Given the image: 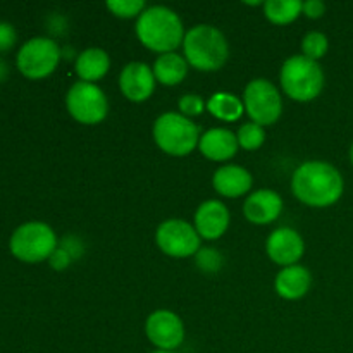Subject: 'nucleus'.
I'll use <instances>...</instances> for the list:
<instances>
[{
  "label": "nucleus",
  "mask_w": 353,
  "mask_h": 353,
  "mask_svg": "<svg viewBox=\"0 0 353 353\" xmlns=\"http://www.w3.org/2000/svg\"><path fill=\"white\" fill-rule=\"evenodd\" d=\"M145 334L147 340L155 347V350L174 352L185 341V324L181 317L172 310H155L145 321Z\"/></svg>",
  "instance_id": "obj_11"
},
{
  "label": "nucleus",
  "mask_w": 353,
  "mask_h": 353,
  "mask_svg": "<svg viewBox=\"0 0 353 353\" xmlns=\"http://www.w3.org/2000/svg\"><path fill=\"white\" fill-rule=\"evenodd\" d=\"M330 50V38L321 31H309L302 38V55L310 61L319 62Z\"/></svg>",
  "instance_id": "obj_24"
},
{
  "label": "nucleus",
  "mask_w": 353,
  "mask_h": 353,
  "mask_svg": "<svg viewBox=\"0 0 353 353\" xmlns=\"http://www.w3.org/2000/svg\"><path fill=\"white\" fill-rule=\"evenodd\" d=\"M265 252L274 264L288 268V265H295L302 261L303 254H305V241H303L302 234L293 228H276L268 236Z\"/></svg>",
  "instance_id": "obj_12"
},
{
  "label": "nucleus",
  "mask_w": 353,
  "mask_h": 353,
  "mask_svg": "<svg viewBox=\"0 0 353 353\" xmlns=\"http://www.w3.org/2000/svg\"><path fill=\"white\" fill-rule=\"evenodd\" d=\"M17 33L12 24L0 23V52H7L16 45Z\"/></svg>",
  "instance_id": "obj_29"
},
{
  "label": "nucleus",
  "mask_w": 353,
  "mask_h": 353,
  "mask_svg": "<svg viewBox=\"0 0 353 353\" xmlns=\"http://www.w3.org/2000/svg\"><path fill=\"white\" fill-rule=\"evenodd\" d=\"M178 112L183 114L188 119L202 116L207 110V102L199 95V93H186L179 99L178 102Z\"/></svg>",
  "instance_id": "obj_27"
},
{
  "label": "nucleus",
  "mask_w": 353,
  "mask_h": 353,
  "mask_svg": "<svg viewBox=\"0 0 353 353\" xmlns=\"http://www.w3.org/2000/svg\"><path fill=\"white\" fill-rule=\"evenodd\" d=\"M212 186L216 193L224 199H240L250 193L254 186V176L243 165L224 164L214 171Z\"/></svg>",
  "instance_id": "obj_16"
},
{
  "label": "nucleus",
  "mask_w": 353,
  "mask_h": 353,
  "mask_svg": "<svg viewBox=\"0 0 353 353\" xmlns=\"http://www.w3.org/2000/svg\"><path fill=\"white\" fill-rule=\"evenodd\" d=\"M312 286V272L302 264L283 268L274 278V292L288 302L303 299Z\"/></svg>",
  "instance_id": "obj_18"
},
{
  "label": "nucleus",
  "mask_w": 353,
  "mask_h": 353,
  "mask_svg": "<svg viewBox=\"0 0 353 353\" xmlns=\"http://www.w3.org/2000/svg\"><path fill=\"white\" fill-rule=\"evenodd\" d=\"M231 223L230 209L221 200L210 199L200 203L193 216V226L202 240L216 241L226 234Z\"/></svg>",
  "instance_id": "obj_14"
},
{
  "label": "nucleus",
  "mask_w": 353,
  "mask_h": 353,
  "mask_svg": "<svg viewBox=\"0 0 353 353\" xmlns=\"http://www.w3.org/2000/svg\"><path fill=\"white\" fill-rule=\"evenodd\" d=\"M157 79L148 64L133 61L124 65L119 72V90L126 100L133 103L147 102L155 92Z\"/></svg>",
  "instance_id": "obj_13"
},
{
  "label": "nucleus",
  "mask_w": 353,
  "mask_h": 353,
  "mask_svg": "<svg viewBox=\"0 0 353 353\" xmlns=\"http://www.w3.org/2000/svg\"><path fill=\"white\" fill-rule=\"evenodd\" d=\"M264 16L276 26L292 24L302 16V2L299 0H268L264 2Z\"/></svg>",
  "instance_id": "obj_22"
},
{
  "label": "nucleus",
  "mask_w": 353,
  "mask_h": 353,
  "mask_svg": "<svg viewBox=\"0 0 353 353\" xmlns=\"http://www.w3.org/2000/svg\"><path fill=\"white\" fill-rule=\"evenodd\" d=\"M10 252L26 264H38L50 259L57 250L59 240L55 231L41 221H30L17 228L10 236Z\"/></svg>",
  "instance_id": "obj_6"
},
{
  "label": "nucleus",
  "mask_w": 353,
  "mask_h": 353,
  "mask_svg": "<svg viewBox=\"0 0 353 353\" xmlns=\"http://www.w3.org/2000/svg\"><path fill=\"white\" fill-rule=\"evenodd\" d=\"M65 109L76 123L95 126L109 116V100L97 83L76 81L65 93Z\"/></svg>",
  "instance_id": "obj_8"
},
{
  "label": "nucleus",
  "mask_w": 353,
  "mask_h": 353,
  "mask_svg": "<svg viewBox=\"0 0 353 353\" xmlns=\"http://www.w3.org/2000/svg\"><path fill=\"white\" fill-rule=\"evenodd\" d=\"M236 140L240 148L247 152H255L264 145L265 141V128L261 124H255L252 121L241 124L236 131Z\"/></svg>",
  "instance_id": "obj_23"
},
{
  "label": "nucleus",
  "mask_w": 353,
  "mask_h": 353,
  "mask_svg": "<svg viewBox=\"0 0 353 353\" xmlns=\"http://www.w3.org/2000/svg\"><path fill=\"white\" fill-rule=\"evenodd\" d=\"M326 3L323 0H307L302 2V14L309 19H321L326 14Z\"/></svg>",
  "instance_id": "obj_30"
},
{
  "label": "nucleus",
  "mask_w": 353,
  "mask_h": 353,
  "mask_svg": "<svg viewBox=\"0 0 353 353\" xmlns=\"http://www.w3.org/2000/svg\"><path fill=\"white\" fill-rule=\"evenodd\" d=\"M183 55L190 68L200 72H214L224 68L230 57V45L219 28L212 24H196L186 31Z\"/></svg>",
  "instance_id": "obj_3"
},
{
  "label": "nucleus",
  "mask_w": 353,
  "mask_h": 353,
  "mask_svg": "<svg viewBox=\"0 0 353 353\" xmlns=\"http://www.w3.org/2000/svg\"><path fill=\"white\" fill-rule=\"evenodd\" d=\"M7 72H9V71H7V64L3 61H0V81H2V79L6 78Z\"/></svg>",
  "instance_id": "obj_31"
},
{
  "label": "nucleus",
  "mask_w": 353,
  "mask_h": 353,
  "mask_svg": "<svg viewBox=\"0 0 353 353\" xmlns=\"http://www.w3.org/2000/svg\"><path fill=\"white\" fill-rule=\"evenodd\" d=\"M236 133L228 128H210L200 137L199 150L212 162H228L238 154Z\"/></svg>",
  "instance_id": "obj_17"
},
{
  "label": "nucleus",
  "mask_w": 353,
  "mask_h": 353,
  "mask_svg": "<svg viewBox=\"0 0 353 353\" xmlns=\"http://www.w3.org/2000/svg\"><path fill=\"white\" fill-rule=\"evenodd\" d=\"M62 50L52 38L37 37L28 40L19 48L16 64L17 69L28 79H43L59 68Z\"/></svg>",
  "instance_id": "obj_9"
},
{
  "label": "nucleus",
  "mask_w": 353,
  "mask_h": 353,
  "mask_svg": "<svg viewBox=\"0 0 353 353\" xmlns=\"http://www.w3.org/2000/svg\"><path fill=\"white\" fill-rule=\"evenodd\" d=\"M350 162H352V165H353V143H352V147H350Z\"/></svg>",
  "instance_id": "obj_32"
},
{
  "label": "nucleus",
  "mask_w": 353,
  "mask_h": 353,
  "mask_svg": "<svg viewBox=\"0 0 353 353\" xmlns=\"http://www.w3.org/2000/svg\"><path fill=\"white\" fill-rule=\"evenodd\" d=\"M110 57L107 50L100 47L85 48L76 55L74 71L78 74L79 81L97 83L109 72Z\"/></svg>",
  "instance_id": "obj_19"
},
{
  "label": "nucleus",
  "mask_w": 353,
  "mask_h": 353,
  "mask_svg": "<svg viewBox=\"0 0 353 353\" xmlns=\"http://www.w3.org/2000/svg\"><path fill=\"white\" fill-rule=\"evenodd\" d=\"M188 69L190 64L186 62L185 55L178 54V52L159 55L152 65L155 79L159 85L164 86H178L179 83L185 81V78L188 76Z\"/></svg>",
  "instance_id": "obj_20"
},
{
  "label": "nucleus",
  "mask_w": 353,
  "mask_h": 353,
  "mask_svg": "<svg viewBox=\"0 0 353 353\" xmlns=\"http://www.w3.org/2000/svg\"><path fill=\"white\" fill-rule=\"evenodd\" d=\"M292 192L303 205L326 209L340 202L345 179L331 162L305 161L293 171Z\"/></svg>",
  "instance_id": "obj_1"
},
{
  "label": "nucleus",
  "mask_w": 353,
  "mask_h": 353,
  "mask_svg": "<svg viewBox=\"0 0 353 353\" xmlns=\"http://www.w3.org/2000/svg\"><path fill=\"white\" fill-rule=\"evenodd\" d=\"M152 137L159 150L171 157H186L195 148H199L200 130L192 119L183 114L164 112L154 121Z\"/></svg>",
  "instance_id": "obj_5"
},
{
  "label": "nucleus",
  "mask_w": 353,
  "mask_h": 353,
  "mask_svg": "<svg viewBox=\"0 0 353 353\" xmlns=\"http://www.w3.org/2000/svg\"><path fill=\"white\" fill-rule=\"evenodd\" d=\"M71 262L72 255L69 254L64 247H61V245H59L57 250H55L54 254L50 255V259H48V264H50V268L54 269V271H64V269H68L69 265H71Z\"/></svg>",
  "instance_id": "obj_28"
},
{
  "label": "nucleus",
  "mask_w": 353,
  "mask_h": 353,
  "mask_svg": "<svg viewBox=\"0 0 353 353\" xmlns=\"http://www.w3.org/2000/svg\"><path fill=\"white\" fill-rule=\"evenodd\" d=\"M150 353H174V352H164V350H154V352H150Z\"/></svg>",
  "instance_id": "obj_33"
},
{
  "label": "nucleus",
  "mask_w": 353,
  "mask_h": 353,
  "mask_svg": "<svg viewBox=\"0 0 353 353\" xmlns=\"http://www.w3.org/2000/svg\"><path fill=\"white\" fill-rule=\"evenodd\" d=\"M283 207L285 203L276 190L261 188L247 195L243 203V216L255 226H268L281 216Z\"/></svg>",
  "instance_id": "obj_15"
},
{
  "label": "nucleus",
  "mask_w": 353,
  "mask_h": 353,
  "mask_svg": "<svg viewBox=\"0 0 353 353\" xmlns=\"http://www.w3.org/2000/svg\"><path fill=\"white\" fill-rule=\"evenodd\" d=\"M207 112L223 123H236L245 114L243 100L234 93L216 92L207 100Z\"/></svg>",
  "instance_id": "obj_21"
},
{
  "label": "nucleus",
  "mask_w": 353,
  "mask_h": 353,
  "mask_svg": "<svg viewBox=\"0 0 353 353\" xmlns=\"http://www.w3.org/2000/svg\"><path fill=\"white\" fill-rule=\"evenodd\" d=\"M155 243L159 250L172 259L195 257L202 248V238L195 226L186 219H165L155 231Z\"/></svg>",
  "instance_id": "obj_10"
},
{
  "label": "nucleus",
  "mask_w": 353,
  "mask_h": 353,
  "mask_svg": "<svg viewBox=\"0 0 353 353\" xmlns=\"http://www.w3.org/2000/svg\"><path fill=\"white\" fill-rule=\"evenodd\" d=\"M223 255L210 247L200 248L199 254L195 255L196 268L202 272H205V274H214V272L219 271V269L223 268Z\"/></svg>",
  "instance_id": "obj_26"
},
{
  "label": "nucleus",
  "mask_w": 353,
  "mask_h": 353,
  "mask_svg": "<svg viewBox=\"0 0 353 353\" xmlns=\"http://www.w3.org/2000/svg\"><path fill=\"white\" fill-rule=\"evenodd\" d=\"M105 7L119 19H138L147 9V3L143 0H107Z\"/></svg>",
  "instance_id": "obj_25"
},
{
  "label": "nucleus",
  "mask_w": 353,
  "mask_h": 353,
  "mask_svg": "<svg viewBox=\"0 0 353 353\" xmlns=\"http://www.w3.org/2000/svg\"><path fill=\"white\" fill-rule=\"evenodd\" d=\"M324 81L326 76L323 65L302 54L286 59L279 71V85L283 93L300 103L316 100L323 93Z\"/></svg>",
  "instance_id": "obj_4"
},
{
  "label": "nucleus",
  "mask_w": 353,
  "mask_h": 353,
  "mask_svg": "<svg viewBox=\"0 0 353 353\" xmlns=\"http://www.w3.org/2000/svg\"><path fill=\"white\" fill-rule=\"evenodd\" d=\"M245 114L262 128L272 126L283 114V97L278 86L265 78H255L243 90Z\"/></svg>",
  "instance_id": "obj_7"
},
{
  "label": "nucleus",
  "mask_w": 353,
  "mask_h": 353,
  "mask_svg": "<svg viewBox=\"0 0 353 353\" xmlns=\"http://www.w3.org/2000/svg\"><path fill=\"white\" fill-rule=\"evenodd\" d=\"M134 33L145 48L162 55L183 47L186 31L179 14L171 7L150 6L137 19Z\"/></svg>",
  "instance_id": "obj_2"
}]
</instances>
